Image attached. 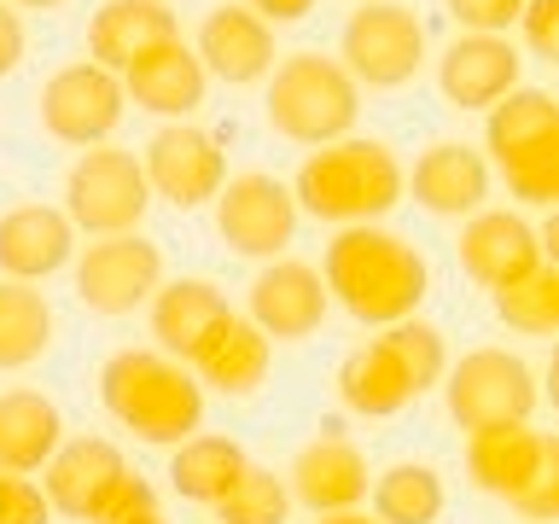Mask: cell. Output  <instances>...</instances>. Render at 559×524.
Listing matches in <instances>:
<instances>
[{
    "instance_id": "obj_1",
    "label": "cell",
    "mask_w": 559,
    "mask_h": 524,
    "mask_svg": "<svg viewBox=\"0 0 559 524\" xmlns=\"http://www.w3.org/2000/svg\"><path fill=\"white\" fill-rule=\"evenodd\" d=\"M321 286L326 303H338L349 321L361 326H396L419 314L431 291V262L419 257V245L379 222H356L338 227L326 239V262H321Z\"/></svg>"
},
{
    "instance_id": "obj_2",
    "label": "cell",
    "mask_w": 559,
    "mask_h": 524,
    "mask_svg": "<svg viewBox=\"0 0 559 524\" xmlns=\"http://www.w3.org/2000/svg\"><path fill=\"white\" fill-rule=\"evenodd\" d=\"M292 204H297V216H314V222H332V227L379 222L384 210L402 204V164L384 140L344 134V140H332V146H314L304 164H297Z\"/></svg>"
},
{
    "instance_id": "obj_3",
    "label": "cell",
    "mask_w": 559,
    "mask_h": 524,
    "mask_svg": "<svg viewBox=\"0 0 559 524\" xmlns=\"http://www.w3.org/2000/svg\"><path fill=\"white\" fill-rule=\"evenodd\" d=\"M99 402L122 431H134L140 443L157 449L187 443L204 419V391L192 379V367L157 356V349H117L99 367Z\"/></svg>"
},
{
    "instance_id": "obj_4",
    "label": "cell",
    "mask_w": 559,
    "mask_h": 524,
    "mask_svg": "<svg viewBox=\"0 0 559 524\" xmlns=\"http://www.w3.org/2000/svg\"><path fill=\"white\" fill-rule=\"evenodd\" d=\"M262 117L280 140L292 146H332L356 129L361 117V87L349 82V70L321 47H304L292 59H280L262 87Z\"/></svg>"
},
{
    "instance_id": "obj_5",
    "label": "cell",
    "mask_w": 559,
    "mask_h": 524,
    "mask_svg": "<svg viewBox=\"0 0 559 524\" xmlns=\"http://www.w3.org/2000/svg\"><path fill=\"white\" fill-rule=\"evenodd\" d=\"M489 175H501L507 192L531 210H548L559 199V105L548 87H513L489 105L484 122Z\"/></svg>"
},
{
    "instance_id": "obj_6",
    "label": "cell",
    "mask_w": 559,
    "mask_h": 524,
    "mask_svg": "<svg viewBox=\"0 0 559 524\" xmlns=\"http://www.w3.org/2000/svg\"><path fill=\"white\" fill-rule=\"evenodd\" d=\"M466 472L484 496L507 501L513 513L554 524L559 519V443L531 426L472 431L466 437Z\"/></svg>"
},
{
    "instance_id": "obj_7",
    "label": "cell",
    "mask_w": 559,
    "mask_h": 524,
    "mask_svg": "<svg viewBox=\"0 0 559 524\" xmlns=\"http://www.w3.org/2000/svg\"><path fill=\"white\" fill-rule=\"evenodd\" d=\"M443 402H449V419L472 437V431L531 426L542 384H536V367L524 356L484 344V349H466L461 361L443 367Z\"/></svg>"
},
{
    "instance_id": "obj_8",
    "label": "cell",
    "mask_w": 559,
    "mask_h": 524,
    "mask_svg": "<svg viewBox=\"0 0 559 524\" xmlns=\"http://www.w3.org/2000/svg\"><path fill=\"white\" fill-rule=\"evenodd\" d=\"M152 210V187L146 169L129 146H87L76 164L64 169V216L76 234L111 239V234H140Z\"/></svg>"
},
{
    "instance_id": "obj_9",
    "label": "cell",
    "mask_w": 559,
    "mask_h": 524,
    "mask_svg": "<svg viewBox=\"0 0 559 524\" xmlns=\"http://www.w3.org/2000/svg\"><path fill=\"white\" fill-rule=\"evenodd\" d=\"M338 64L349 70V82L373 87V94L408 87L419 76V64H426V24H419V12L402 7V0H361L344 17Z\"/></svg>"
},
{
    "instance_id": "obj_10",
    "label": "cell",
    "mask_w": 559,
    "mask_h": 524,
    "mask_svg": "<svg viewBox=\"0 0 559 524\" xmlns=\"http://www.w3.org/2000/svg\"><path fill=\"white\" fill-rule=\"evenodd\" d=\"M35 105H41V129L59 140V146H76V152L105 146V140L122 129V111H129L122 76H111V70L94 64V59L52 70Z\"/></svg>"
},
{
    "instance_id": "obj_11",
    "label": "cell",
    "mask_w": 559,
    "mask_h": 524,
    "mask_svg": "<svg viewBox=\"0 0 559 524\" xmlns=\"http://www.w3.org/2000/svg\"><path fill=\"white\" fill-rule=\"evenodd\" d=\"M210 204H216V234L227 239L234 257H251V262L286 257V245L297 234V204L280 175H262V169L227 175Z\"/></svg>"
},
{
    "instance_id": "obj_12",
    "label": "cell",
    "mask_w": 559,
    "mask_h": 524,
    "mask_svg": "<svg viewBox=\"0 0 559 524\" xmlns=\"http://www.w3.org/2000/svg\"><path fill=\"white\" fill-rule=\"evenodd\" d=\"M164 286V251L146 234H111L82 245L76 257V297L87 314H134L140 303H152V291Z\"/></svg>"
},
{
    "instance_id": "obj_13",
    "label": "cell",
    "mask_w": 559,
    "mask_h": 524,
    "mask_svg": "<svg viewBox=\"0 0 559 524\" xmlns=\"http://www.w3.org/2000/svg\"><path fill=\"white\" fill-rule=\"evenodd\" d=\"M140 169H146V187L175 210H204L227 181L222 140L199 129V122H164L140 152Z\"/></svg>"
},
{
    "instance_id": "obj_14",
    "label": "cell",
    "mask_w": 559,
    "mask_h": 524,
    "mask_svg": "<svg viewBox=\"0 0 559 524\" xmlns=\"http://www.w3.org/2000/svg\"><path fill=\"white\" fill-rule=\"evenodd\" d=\"M245 303H251V321L262 338H280V344H304L314 332L326 326V286H321V269L314 262H297V257H274L262 262L251 291H245Z\"/></svg>"
},
{
    "instance_id": "obj_15",
    "label": "cell",
    "mask_w": 559,
    "mask_h": 524,
    "mask_svg": "<svg viewBox=\"0 0 559 524\" xmlns=\"http://www.w3.org/2000/svg\"><path fill=\"white\" fill-rule=\"evenodd\" d=\"M192 52H199L204 76H222L227 87H251V82H269V70L280 64V41L274 29L262 24L257 12L234 7H210L199 17V35H192Z\"/></svg>"
},
{
    "instance_id": "obj_16",
    "label": "cell",
    "mask_w": 559,
    "mask_h": 524,
    "mask_svg": "<svg viewBox=\"0 0 559 524\" xmlns=\"http://www.w3.org/2000/svg\"><path fill=\"white\" fill-rule=\"evenodd\" d=\"M454 257H461L466 279H478L484 291L513 286V279H524L531 269L548 262L536 227L524 222L519 210H478V216H466L461 239H454Z\"/></svg>"
},
{
    "instance_id": "obj_17",
    "label": "cell",
    "mask_w": 559,
    "mask_h": 524,
    "mask_svg": "<svg viewBox=\"0 0 559 524\" xmlns=\"http://www.w3.org/2000/svg\"><path fill=\"white\" fill-rule=\"evenodd\" d=\"M524 76V59L507 35H454L437 59V87L454 111H489Z\"/></svg>"
},
{
    "instance_id": "obj_18",
    "label": "cell",
    "mask_w": 559,
    "mask_h": 524,
    "mask_svg": "<svg viewBox=\"0 0 559 524\" xmlns=\"http://www.w3.org/2000/svg\"><path fill=\"white\" fill-rule=\"evenodd\" d=\"M129 472L117 443H105V437H70V443L52 449V461L41 466L47 484H35L47 496V507L59 519H76V524H94L99 501L111 496V484Z\"/></svg>"
},
{
    "instance_id": "obj_19",
    "label": "cell",
    "mask_w": 559,
    "mask_h": 524,
    "mask_svg": "<svg viewBox=\"0 0 559 524\" xmlns=\"http://www.w3.org/2000/svg\"><path fill=\"white\" fill-rule=\"evenodd\" d=\"M489 164H484V152H472L466 140H437L431 152H419V164L402 175V187L414 192V204L419 210H431V216H443V222H466V216H478L484 199H489Z\"/></svg>"
},
{
    "instance_id": "obj_20",
    "label": "cell",
    "mask_w": 559,
    "mask_h": 524,
    "mask_svg": "<svg viewBox=\"0 0 559 524\" xmlns=\"http://www.w3.org/2000/svg\"><path fill=\"white\" fill-rule=\"evenodd\" d=\"M234 303H227V291L216 279H164V286L152 291V338H157V356L192 367V356L210 344V332H216Z\"/></svg>"
},
{
    "instance_id": "obj_21",
    "label": "cell",
    "mask_w": 559,
    "mask_h": 524,
    "mask_svg": "<svg viewBox=\"0 0 559 524\" xmlns=\"http://www.w3.org/2000/svg\"><path fill=\"white\" fill-rule=\"evenodd\" d=\"M367 484H373L367 454H361L356 443H344V437H332V431L297 449V461H292V472H286L292 501H304L314 519L361 507V501H367Z\"/></svg>"
},
{
    "instance_id": "obj_22",
    "label": "cell",
    "mask_w": 559,
    "mask_h": 524,
    "mask_svg": "<svg viewBox=\"0 0 559 524\" xmlns=\"http://www.w3.org/2000/svg\"><path fill=\"white\" fill-rule=\"evenodd\" d=\"M204 87H210V76H204L199 52H192L181 35L164 47H152V52H140V59L122 70V99H134L140 111L169 117V122H187L199 111Z\"/></svg>"
},
{
    "instance_id": "obj_23",
    "label": "cell",
    "mask_w": 559,
    "mask_h": 524,
    "mask_svg": "<svg viewBox=\"0 0 559 524\" xmlns=\"http://www.w3.org/2000/svg\"><path fill=\"white\" fill-rule=\"evenodd\" d=\"M76 257V227H70L64 210L52 204H12L0 216V274L7 279H35L59 274L64 262Z\"/></svg>"
},
{
    "instance_id": "obj_24",
    "label": "cell",
    "mask_w": 559,
    "mask_h": 524,
    "mask_svg": "<svg viewBox=\"0 0 559 524\" xmlns=\"http://www.w3.org/2000/svg\"><path fill=\"white\" fill-rule=\"evenodd\" d=\"M175 12L169 0H105V7L87 17V59L105 64L111 76H122L140 52L175 41Z\"/></svg>"
},
{
    "instance_id": "obj_25",
    "label": "cell",
    "mask_w": 559,
    "mask_h": 524,
    "mask_svg": "<svg viewBox=\"0 0 559 524\" xmlns=\"http://www.w3.org/2000/svg\"><path fill=\"white\" fill-rule=\"evenodd\" d=\"M269 361H274V344L245 321V314H227V321L210 332V344L192 356V379L199 391H222V396H257L269 384Z\"/></svg>"
},
{
    "instance_id": "obj_26",
    "label": "cell",
    "mask_w": 559,
    "mask_h": 524,
    "mask_svg": "<svg viewBox=\"0 0 559 524\" xmlns=\"http://www.w3.org/2000/svg\"><path fill=\"white\" fill-rule=\"evenodd\" d=\"M59 443H64V414L52 396H41V391H7L0 396V472L35 478Z\"/></svg>"
},
{
    "instance_id": "obj_27",
    "label": "cell",
    "mask_w": 559,
    "mask_h": 524,
    "mask_svg": "<svg viewBox=\"0 0 559 524\" xmlns=\"http://www.w3.org/2000/svg\"><path fill=\"white\" fill-rule=\"evenodd\" d=\"M245 449L234 437H216V431H192L187 443H175L169 454V489L181 501H199V507H216L227 489L245 478Z\"/></svg>"
},
{
    "instance_id": "obj_28",
    "label": "cell",
    "mask_w": 559,
    "mask_h": 524,
    "mask_svg": "<svg viewBox=\"0 0 559 524\" xmlns=\"http://www.w3.org/2000/svg\"><path fill=\"white\" fill-rule=\"evenodd\" d=\"M338 396H344V408L361 414V419H391L414 402V384L396 367L391 349L379 338H367L361 349H349L344 367H338Z\"/></svg>"
},
{
    "instance_id": "obj_29",
    "label": "cell",
    "mask_w": 559,
    "mask_h": 524,
    "mask_svg": "<svg viewBox=\"0 0 559 524\" xmlns=\"http://www.w3.org/2000/svg\"><path fill=\"white\" fill-rule=\"evenodd\" d=\"M52 303L24 279H0V373L35 367L52 349Z\"/></svg>"
},
{
    "instance_id": "obj_30",
    "label": "cell",
    "mask_w": 559,
    "mask_h": 524,
    "mask_svg": "<svg viewBox=\"0 0 559 524\" xmlns=\"http://www.w3.org/2000/svg\"><path fill=\"white\" fill-rule=\"evenodd\" d=\"M367 496H373V519L379 524H437L449 507V489L437 478V466L426 461H396L384 466L373 484H367Z\"/></svg>"
},
{
    "instance_id": "obj_31",
    "label": "cell",
    "mask_w": 559,
    "mask_h": 524,
    "mask_svg": "<svg viewBox=\"0 0 559 524\" xmlns=\"http://www.w3.org/2000/svg\"><path fill=\"white\" fill-rule=\"evenodd\" d=\"M489 303H496V321L513 326L519 338H548L559 326V269L542 262V269H531L513 286L489 291Z\"/></svg>"
},
{
    "instance_id": "obj_32",
    "label": "cell",
    "mask_w": 559,
    "mask_h": 524,
    "mask_svg": "<svg viewBox=\"0 0 559 524\" xmlns=\"http://www.w3.org/2000/svg\"><path fill=\"white\" fill-rule=\"evenodd\" d=\"M379 344L396 356V367L408 373L414 384V396H426L443 384V367H449V344H443V332H437L431 321H419V314H408V321H396V326H379Z\"/></svg>"
},
{
    "instance_id": "obj_33",
    "label": "cell",
    "mask_w": 559,
    "mask_h": 524,
    "mask_svg": "<svg viewBox=\"0 0 559 524\" xmlns=\"http://www.w3.org/2000/svg\"><path fill=\"white\" fill-rule=\"evenodd\" d=\"M216 524H286L292 519V489L269 466H245V478L210 507Z\"/></svg>"
},
{
    "instance_id": "obj_34",
    "label": "cell",
    "mask_w": 559,
    "mask_h": 524,
    "mask_svg": "<svg viewBox=\"0 0 559 524\" xmlns=\"http://www.w3.org/2000/svg\"><path fill=\"white\" fill-rule=\"evenodd\" d=\"M443 7L461 24V35H507L519 24L524 0H443Z\"/></svg>"
},
{
    "instance_id": "obj_35",
    "label": "cell",
    "mask_w": 559,
    "mask_h": 524,
    "mask_svg": "<svg viewBox=\"0 0 559 524\" xmlns=\"http://www.w3.org/2000/svg\"><path fill=\"white\" fill-rule=\"evenodd\" d=\"M519 35L536 59H559V0H524Z\"/></svg>"
},
{
    "instance_id": "obj_36",
    "label": "cell",
    "mask_w": 559,
    "mask_h": 524,
    "mask_svg": "<svg viewBox=\"0 0 559 524\" xmlns=\"http://www.w3.org/2000/svg\"><path fill=\"white\" fill-rule=\"evenodd\" d=\"M47 496L35 489L29 478H12V472H0V524H47Z\"/></svg>"
},
{
    "instance_id": "obj_37",
    "label": "cell",
    "mask_w": 559,
    "mask_h": 524,
    "mask_svg": "<svg viewBox=\"0 0 559 524\" xmlns=\"http://www.w3.org/2000/svg\"><path fill=\"white\" fill-rule=\"evenodd\" d=\"M146 507H157V489H152L146 478H134V472H122V478L111 484V496L99 501L94 524H117V519H134V513H146Z\"/></svg>"
},
{
    "instance_id": "obj_38",
    "label": "cell",
    "mask_w": 559,
    "mask_h": 524,
    "mask_svg": "<svg viewBox=\"0 0 559 524\" xmlns=\"http://www.w3.org/2000/svg\"><path fill=\"white\" fill-rule=\"evenodd\" d=\"M24 52H29V35H24V17H17L7 0H0V82L12 76L17 64H24Z\"/></svg>"
},
{
    "instance_id": "obj_39",
    "label": "cell",
    "mask_w": 559,
    "mask_h": 524,
    "mask_svg": "<svg viewBox=\"0 0 559 524\" xmlns=\"http://www.w3.org/2000/svg\"><path fill=\"white\" fill-rule=\"evenodd\" d=\"M245 12H257L269 29H286V24H304V17L314 12V0H239Z\"/></svg>"
},
{
    "instance_id": "obj_40",
    "label": "cell",
    "mask_w": 559,
    "mask_h": 524,
    "mask_svg": "<svg viewBox=\"0 0 559 524\" xmlns=\"http://www.w3.org/2000/svg\"><path fill=\"white\" fill-rule=\"evenodd\" d=\"M314 524H379L373 513H361V507H349V513H321Z\"/></svg>"
},
{
    "instance_id": "obj_41",
    "label": "cell",
    "mask_w": 559,
    "mask_h": 524,
    "mask_svg": "<svg viewBox=\"0 0 559 524\" xmlns=\"http://www.w3.org/2000/svg\"><path fill=\"white\" fill-rule=\"evenodd\" d=\"M117 524H169V519L157 513V507H146V513H134V519H117Z\"/></svg>"
},
{
    "instance_id": "obj_42",
    "label": "cell",
    "mask_w": 559,
    "mask_h": 524,
    "mask_svg": "<svg viewBox=\"0 0 559 524\" xmlns=\"http://www.w3.org/2000/svg\"><path fill=\"white\" fill-rule=\"evenodd\" d=\"M7 7H29V12H52V7H64V0H7Z\"/></svg>"
}]
</instances>
